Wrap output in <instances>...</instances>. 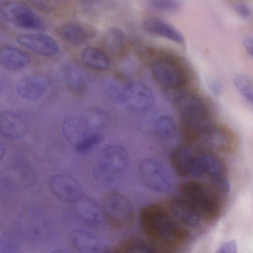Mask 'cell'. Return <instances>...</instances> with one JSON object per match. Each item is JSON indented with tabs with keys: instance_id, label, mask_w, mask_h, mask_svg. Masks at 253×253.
Masks as SVG:
<instances>
[{
	"instance_id": "31",
	"label": "cell",
	"mask_w": 253,
	"mask_h": 253,
	"mask_svg": "<svg viewBox=\"0 0 253 253\" xmlns=\"http://www.w3.org/2000/svg\"><path fill=\"white\" fill-rule=\"evenodd\" d=\"M83 117L92 130L102 127L106 122L105 114L98 108L88 110Z\"/></svg>"
},
{
	"instance_id": "32",
	"label": "cell",
	"mask_w": 253,
	"mask_h": 253,
	"mask_svg": "<svg viewBox=\"0 0 253 253\" xmlns=\"http://www.w3.org/2000/svg\"><path fill=\"white\" fill-rule=\"evenodd\" d=\"M104 136L99 132H92L80 143L75 148L81 153H85L94 148L103 140Z\"/></svg>"
},
{
	"instance_id": "8",
	"label": "cell",
	"mask_w": 253,
	"mask_h": 253,
	"mask_svg": "<svg viewBox=\"0 0 253 253\" xmlns=\"http://www.w3.org/2000/svg\"><path fill=\"white\" fill-rule=\"evenodd\" d=\"M152 76L162 86L169 89L182 88L187 84V75L176 63L169 59L161 58L152 63Z\"/></svg>"
},
{
	"instance_id": "17",
	"label": "cell",
	"mask_w": 253,
	"mask_h": 253,
	"mask_svg": "<svg viewBox=\"0 0 253 253\" xmlns=\"http://www.w3.org/2000/svg\"><path fill=\"white\" fill-rule=\"evenodd\" d=\"M75 204L78 215L85 224L93 228L104 225L106 220L102 208L92 199L84 196Z\"/></svg>"
},
{
	"instance_id": "37",
	"label": "cell",
	"mask_w": 253,
	"mask_h": 253,
	"mask_svg": "<svg viewBox=\"0 0 253 253\" xmlns=\"http://www.w3.org/2000/svg\"><path fill=\"white\" fill-rule=\"evenodd\" d=\"M210 88L213 94L218 95L222 90V85L221 82L217 79L212 80L210 83Z\"/></svg>"
},
{
	"instance_id": "11",
	"label": "cell",
	"mask_w": 253,
	"mask_h": 253,
	"mask_svg": "<svg viewBox=\"0 0 253 253\" xmlns=\"http://www.w3.org/2000/svg\"><path fill=\"white\" fill-rule=\"evenodd\" d=\"M49 186L55 197L65 203L75 204L84 196L80 183L68 174L54 175L49 181Z\"/></svg>"
},
{
	"instance_id": "29",
	"label": "cell",
	"mask_w": 253,
	"mask_h": 253,
	"mask_svg": "<svg viewBox=\"0 0 253 253\" xmlns=\"http://www.w3.org/2000/svg\"><path fill=\"white\" fill-rule=\"evenodd\" d=\"M233 83L241 95L253 105V81L244 74L237 75Z\"/></svg>"
},
{
	"instance_id": "20",
	"label": "cell",
	"mask_w": 253,
	"mask_h": 253,
	"mask_svg": "<svg viewBox=\"0 0 253 253\" xmlns=\"http://www.w3.org/2000/svg\"><path fill=\"white\" fill-rule=\"evenodd\" d=\"M146 32L169 40L179 44H183L184 39L181 34L167 22L157 18H150L143 23Z\"/></svg>"
},
{
	"instance_id": "39",
	"label": "cell",
	"mask_w": 253,
	"mask_h": 253,
	"mask_svg": "<svg viewBox=\"0 0 253 253\" xmlns=\"http://www.w3.org/2000/svg\"><path fill=\"white\" fill-rule=\"evenodd\" d=\"M5 154V147L1 141L0 142V159L1 161Z\"/></svg>"
},
{
	"instance_id": "6",
	"label": "cell",
	"mask_w": 253,
	"mask_h": 253,
	"mask_svg": "<svg viewBox=\"0 0 253 253\" xmlns=\"http://www.w3.org/2000/svg\"><path fill=\"white\" fill-rule=\"evenodd\" d=\"M102 208L106 221L116 229H124L130 225L134 219V210L125 196L112 192L104 197Z\"/></svg>"
},
{
	"instance_id": "10",
	"label": "cell",
	"mask_w": 253,
	"mask_h": 253,
	"mask_svg": "<svg viewBox=\"0 0 253 253\" xmlns=\"http://www.w3.org/2000/svg\"><path fill=\"white\" fill-rule=\"evenodd\" d=\"M154 95L146 84L139 82L128 84L122 89L120 101L137 112L149 109L154 102Z\"/></svg>"
},
{
	"instance_id": "15",
	"label": "cell",
	"mask_w": 253,
	"mask_h": 253,
	"mask_svg": "<svg viewBox=\"0 0 253 253\" xmlns=\"http://www.w3.org/2000/svg\"><path fill=\"white\" fill-rule=\"evenodd\" d=\"M166 208L179 222L184 226L197 227L200 223L201 217L183 197H172L165 202Z\"/></svg>"
},
{
	"instance_id": "18",
	"label": "cell",
	"mask_w": 253,
	"mask_h": 253,
	"mask_svg": "<svg viewBox=\"0 0 253 253\" xmlns=\"http://www.w3.org/2000/svg\"><path fill=\"white\" fill-rule=\"evenodd\" d=\"M28 126L25 119L13 111H3L0 113V131L5 137L17 139L28 132Z\"/></svg>"
},
{
	"instance_id": "23",
	"label": "cell",
	"mask_w": 253,
	"mask_h": 253,
	"mask_svg": "<svg viewBox=\"0 0 253 253\" xmlns=\"http://www.w3.org/2000/svg\"><path fill=\"white\" fill-rule=\"evenodd\" d=\"M61 76L64 83L73 93L81 95L86 91L87 82L75 65L72 64L64 65L61 69Z\"/></svg>"
},
{
	"instance_id": "27",
	"label": "cell",
	"mask_w": 253,
	"mask_h": 253,
	"mask_svg": "<svg viewBox=\"0 0 253 253\" xmlns=\"http://www.w3.org/2000/svg\"><path fill=\"white\" fill-rule=\"evenodd\" d=\"M117 253H152L160 252L159 249L148 240L138 238H128L120 242L115 248Z\"/></svg>"
},
{
	"instance_id": "16",
	"label": "cell",
	"mask_w": 253,
	"mask_h": 253,
	"mask_svg": "<svg viewBox=\"0 0 253 253\" xmlns=\"http://www.w3.org/2000/svg\"><path fill=\"white\" fill-rule=\"evenodd\" d=\"M57 34L67 43L73 45H81L93 39L96 31L93 26L80 22H70L56 29Z\"/></svg>"
},
{
	"instance_id": "26",
	"label": "cell",
	"mask_w": 253,
	"mask_h": 253,
	"mask_svg": "<svg viewBox=\"0 0 253 253\" xmlns=\"http://www.w3.org/2000/svg\"><path fill=\"white\" fill-rule=\"evenodd\" d=\"M9 170L12 179L20 185L31 186L37 181L35 171L22 160H16L12 163Z\"/></svg>"
},
{
	"instance_id": "25",
	"label": "cell",
	"mask_w": 253,
	"mask_h": 253,
	"mask_svg": "<svg viewBox=\"0 0 253 253\" xmlns=\"http://www.w3.org/2000/svg\"><path fill=\"white\" fill-rule=\"evenodd\" d=\"M81 59L87 67L93 70L105 71L110 65L108 56L102 50L94 47H87L81 53Z\"/></svg>"
},
{
	"instance_id": "14",
	"label": "cell",
	"mask_w": 253,
	"mask_h": 253,
	"mask_svg": "<svg viewBox=\"0 0 253 253\" xmlns=\"http://www.w3.org/2000/svg\"><path fill=\"white\" fill-rule=\"evenodd\" d=\"M50 80L46 75L33 74L21 78L17 83L16 91L21 97L28 100L42 97L49 89Z\"/></svg>"
},
{
	"instance_id": "13",
	"label": "cell",
	"mask_w": 253,
	"mask_h": 253,
	"mask_svg": "<svg viewBox=\"0 0 253 253\" xmlns=\"http://www.w3.org/2000/svg\"><path fill=\"white\" fill-rule=\"evenodd\" d=\"M223 173V163L215 154L209 152L194 153L193 177L206 176L211 180Z\"/></svg>"
},
{
	"instance_id": "33",
	"label": "cell",
	"mask_w": 253,
	"mask_h": 253,
	"mask_svg": "<svg viewBox=\"0 0 253 253\" xmlns=\"http://www.w3.org/2000/svg\"><path fill=\"white\" fill-rule=\"evenodd\" d=\"M151 6L154 9L172 11L176 10L179 7V0H151Z\"/></svg>"
},
{
	"instance_id": "34",
	"label": "cell",
	"mask_w": 253,
	"mask_h": 253,
	"mask_svg": "<svg viewBox=\"0 0 253 253\" xmlns=\"http://www.w3.org/2000/svg\"><path fill=\"white\" fill-rule=\"evenodd\" d=\"M237 249L236 242L231 240L222 243L218 248L216 252L218 253H236Z\"/></svg>"
},
{
	"instance_id": "5",
	"label": "cell",
	"mask_w": 253,
	"mask_h": 253,
	"mask_svg": "<svg viewBox=\"0 0 253 253\" xmlns=\"http://www.w3.org/2000/svg\"><path fill=\"white\" fill-rule=\"evenodd\" d=\"M0 16L5 22L27 30H42L46 28L45 19L26 3L8 0L0 5Z\"/></svg>"
},
{
	"instance_id": "21",
	"label": "cell",
	"mask_w": 253,
	"mask_h": 253,
	"mask_svg": "<svg viewBox=\"0 0 253 253\" xmlns=\"http://www.w3.org/2000/svg\"><path fill=\"white\" fill-rule=\"evenodd\" d=\"M71 241L74 247L81 253H98L104 249L102 242L97 236L82 229H76L72 232Z\"/></svg>"
},
{
	"instance_id": "28",
	"label": "cell",
	"mask_w": 253,
	"mask_h": 253,
	"mask_svg": "<svg viewBox=\"0 0 253 253\" xmlns=\"http://www.w3.org/2000/svg\"><path fill=\"white\" fill-rule=\"evenodd\" d=\"M153 127L156 134L162 139L170 138L176 132L175 121L169 115L158 117L154 122Z\"/></svg>"
},
{
	"instance_id": "12",
	"label": "cell",
	"mask_w": 253,
	"mask_h": 253,
	"mask_svg": "<svg viewBox=\"0 0 253 253\" xmlns=\"http://www.w3.org/2000/svg\"><path fill=\"white\" fill-rule=\"evenodd\" d=\"M16 40L20 45L43 56H53L60 51L58 43L46 35L21 34L17 35Z\"/></svg>"
},
{
	"instance_id": "19",
	"label": "cell",
	"mask_w": 253,
	"mask_h": 253,
	"mask_svg": "<svg viewBox=\"0 0 253 253\" xmlns=\"http://www.w3.org/2000/svg\"><path fill=\"white\" fill-rule=\"evenodd\" d=\"M62 130L67 140L74 147L92 131L83 116L67 118L64 121Z\"/></svg>"
},
{
	"instance_id": "36",
	"label": "cell",
	"mask_w": 253,
	"mask_h": 253,
	"mask_svg": "<svg viewBox=\"0 0 253 253\" xmlns=\"http://www.w3.org/2000/svg\"><path fill=\"white\" fill-rule=\"evenodd\" d=\"M80 3L85 12L91 13L96 8L97 0H80Z\"/></svg>"
},
{
	"instance_id": "4",
	"label": "cell",
	"mask_w": 253,
	"mask_h": 253,
	"mask_svg": "<svg viewBox=\"0 0 253 253\" xmlns=\"http://www.w3.org/2000/svg\"><path fill=\"white\" fill-rule=\"evenodd\" d=\"M128 162L126 149L119 145H111L103 151L100 159L92 168V174L100 183L113 184Z\"/></svg>"
},
{
	"instance_id": "2",
	"label": "cell",
	"mask_w": 253,
	"mask_h": 253,
	"mask_svg": "<svg viewBox=\"0 0 253 253\" xmlns=\"http://www.w3.org/2000/svg\"><path fill=\"white\" fill-rule=\"evenodd\" d=\"M175 105L181 120L182 137L187 144H193L211 126L208 108L200 97L192 93L179 96Z\"/></svg>"
},
{
	"instance_id": "38",
	"label": "cell",
	"mask_w": 253,
	"mask_h": 253,
	"mask_svg": "<svg viewBox=\"0 0 253 253\" xmlns=\"http://www.w3.org/2000/svg\"><path fill=\"white\" fill-rule=\"evenodd\" d=\"M243 45L248 52L253 58V38H247L243 41Z\"/></svg>"
},
{
	"instance_id": "30",
	"label": "cell",
	"mask_w": 253,
	"mask_h": 253,
	"mask_svg": "<svg viewBox=\"0 0 253 253\" xmlns=\"http://www.w3.org/2000/svg\"><path fill=\"white\" fill-rule=\"evenodd\" d=\"M104 40L109 48L114 51H118L124 43L125 36L121 29L112 27L106 33Z\"/></svg>"
},
{
	"instance_id": "1",
	"label": "cell",
	"mask_w": 253,
	"mask_h": 253,
	"mask_svg": "<svg viewBox=\"0 0 253 253\" xmlns=\"http://www.w3.org/2000/svg\"><path fill=\"white\" fill-rule=\"evenodd\" d=\"M139 220L148 240L160 252L176 249L187 238L186 227L176 220L165 206L152 204L144 207L140 211Z\"/></svg>"
},
{
	"instance_id": "35",
	"label": "cell",
	"mask_w": 253,
	"mask_h": 253,
	"mask_svg": "<svg viewBox=\"0 0 253 253\" xmlns=\"http://www.w3.org/2000/svg\"><path fill=\"white\" fill-rule=\"evenodd\" d=\"M234 8L237 13L244 19H248L252 15L250 8L246 4L238 3L235 5Z\"/></svg>"
},
{
	"instance_id": "7",
	"label": "cell",
	"mask_w": 253,
	"mask_h": 253,
	"mask_svg": "<svg viewBox=\"0 0 253 253\" xmlns=\"http://www.w3.org/2000/svg\"><path fill=\"white\" fill-rule=\"evenodd\" d=\"M18 227L24 236L36 241L46 240L51 233L49 219L36 208H29L22 211L18 219Z\"/></svg>"
},
{
	"instance_id": "3",
	"label": "cell",
	"mask_w": 253,
	"mask_h": 253,
	"mask_svg": "<svg viewBox=\"0 0 253 253\" xmlns=\"http://www.w3.org/2000/svg\"><path fill=\"white\" fill-rule=\"evenodd\" d=\"M180 191L181 196L189 203L201 219H211L218 213V197L208 184L189 181L181 185Z\"/></svg>"
},
{
	"instance_id": "24",
	"label": "cell",
	"mask_w": 253,
	"mask_h": 253,
	"mask_svg": "<svg viewBox=\"0 0 253 253\" xmlns=\"http://www.w3.org/2000/svg\"><path fill=\"white\" fill-rule=\"evenodd\" d=\"M193 152L185 147L173 150L169 157L170 164L180 176L191 177V160Z\"/></svg>"
},
{
	"instance_id": "22",
	"label": "cell",
	"mask_w": 253,
	"mask_h": 253,
	"mask_svg": "<svg viewBox=\"0 0 253 253\" xmlns=\"http://www.w3.org/2000/svg\"><path fill=\"white\" fill-rule=\"evenodd\" d=\"M0 62L5 68L20 70L27 67L31 58L26 52L10 46H3L0 49Z\"/></svg>"
},
{
	"instance_id": "9",
	"label": "cell",
	"mask_w": 253,
	"mask_h": 253,
	"mask_svg": "<svg viewBox=\"0 0 253 253\" xmlns=\"http://www.w3.org/2000/svg\"><path fill=\"white\" fill-rule=\"evenodd\" d=\"M139 171L143 182L150 189L165 192L170 188L172 182L169 173L158 161L152 158L144 159L140 164Z\"/></svg>"
}]
</instances>
